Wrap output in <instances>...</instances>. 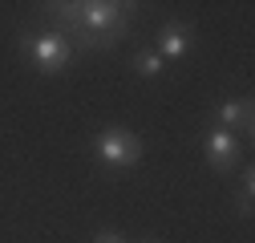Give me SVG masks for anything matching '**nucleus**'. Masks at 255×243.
I'll use <instances>...</instances> for the list:
<instances>
[{"mask_svg": "<svg viewBox=\"0 0 255 243\" xmlns=\"http://www.w3.org/2000/svg\"><path fill=\"white\" fill-rule=\"evenodd\" d=\"M57 20V33L73 49H114L126 37L130 4L122 0H73V4H45Z\"/></svg>", "mask_w": 255, "mask_h": 243, "instance_id": "obj_1", "label": "nucleus"}, {"mask_svg": "<svg viewBox=\"0 0 255 243\" xmlns=\"http://www.w3.org/2000/svg\"><path fill=\"white\" fill-rule=\"evenodd\" d=\"M89 154L106 170H130L142 162V138L126 126H106L89 138Z\"/></svg>", "mask_w": 255, "mask_h": 243, "instance_id": "obj_2", "label": "nucleus"}, {"mask_svg": "<svg viewBox=\"0 0 255 243\" xmlns=\"http://www.w3.org/2000/svg\"><path fill=\"white\" fill-rule=\"evenodd\" d=\"M20 53H24V61L37 73H49V77L61 73L77 57V49L61 37L57 28H49V33H33V28H24V33H20Z\"/></svg>", "mask_w": 255, "mask_h": 243, "instance_id": "obj_3", "label": "nucleus"}, {"mask_svg": "<svg viewBox=\"0 0 255 243\" xmlns=\"http://www.w3.org/2000/svg\"><path fill=\"white\" fill-rule=\"evenodd\" d=\"M203 158H207V166H211V170L227 174V170L239 162V134L211 126V130L203 134Z\"/></svg>", "mask_w": 255, "mask_h": 243, "instance_id": "obj_4", "label": "nucleus"}, {"mask_svg": "<svg viewBox=\"0 0 255 243\" xmlns=\"http://www.w3.org/2000/svg\"><path fill=\"white\" fill-rule=\"evenodd\" d=\"M190 24L186 20H166L162 28H158V37H154V53L162 57V61H178L190 53Z\"/></svg>", "mask_w": 255, "mask_h": 243, "instance_id": "obj_5", "label": "nucleus"}, {"mask_svg": "<svg viewBox=\"0 0 255 243\" xmlns=\"http://www.w3.org/2000/svg\"><path fill=\"white\" fill-rule=\"evenodd\" d=\"M215 126L231 134H251V102L247 98H223L215 106Z\"/></svg>", "mask_w": 255, "mask_h": 243, "instance_id": "obj_6", "label": "nucleus"}, {"mask_svg": "<svg viewBox=\"0 0 255 243\" xmlns=\"http://www.w3.org/2000/svg\"><path fill=\"white\" fill-rule=\"evenodd\" d=\"M130 69H134L138 77L154 81V77H162V73H166V61L158 57L154 49H142V53H134V61H130Z\"/></svg>", "mask_w": 255, "mask_h": 243, "instance_id": "obj_7", "label": "nucleus"}, {"mask_svg": "<svg viewBox=\"0 0 255 243\" xmlns=\"http://www.w3.org/2000/svg\"><path fill=\"white\" fill-rule=\"evenodd\" d=\"M251 199H255V170L243 166V174H239V211L243 215L251 211Z\"/></svg>", "mask_w": 255, "mask_h": 243, "instance_id": "obj_8", "label": "nucleus"}, {"mask_svg": "<svg viewBox=\"0 0 255 243\" xmlns=\"http://www.w3.org/2000/svg\"><path fill=\"white\" fill-rule=\"evenodd\" d=\"M93 243H126V239H122V231H114V227H102L98 235H93Z\"/></svg>", "mask_w": 255, "mask_h": 243, "instance_id": "obj_9", "label": "nucleus"}]
</instances>
